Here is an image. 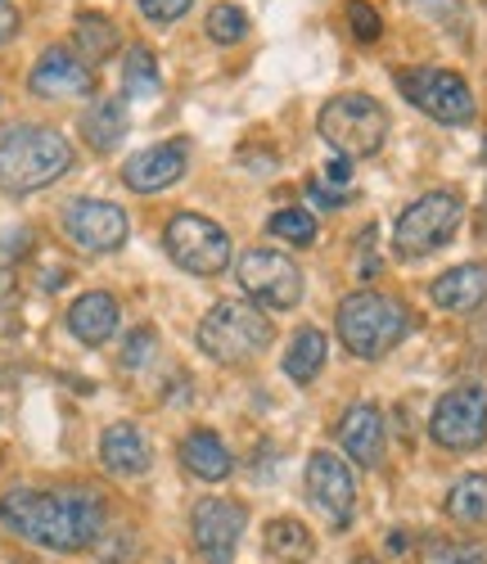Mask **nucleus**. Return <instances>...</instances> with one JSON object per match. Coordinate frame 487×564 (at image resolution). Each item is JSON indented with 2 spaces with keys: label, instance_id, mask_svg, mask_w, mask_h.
Listing matches in <instances>:
<instances>
[{
  "label": "nucleus",
  "instance_id": "obj_31",
  "mask_svg": "<svg viewBox=\"0 0 487 564\" xmlns=\"http://www.w3.org/2000/svg\"><path fill=\"white\" fill-rule=\"evenodd\" d=\"M424 564H487V555L478 546H465V542H433Z\"/></svg>",
  "mask_w": 487,
  "mask_h": 564
},
{
  "label": "nucleus",
  "instance_id": "obj_12",
  "mask_svg": "<svg viewBox=\"0 0 487 564\" xmlns=\"http://www.w3.org/2000/svg\"><path fill=\"white\" fill-rule=\"evenodd\" d=\"M249 524V510L230 497H199L190 510V542L204 564H235V546Z\"/></svg>",
  "mask_w": 487,
  "mask_h": 564
},
{
  "label": "nucleus",
  "instance_id": "obj_37",
  "mask_svg": "<svg viewBox=\"0 0 487 564\" xmlns=\"http://www.w3.org/2000/svg\"><path fill=\"white\" fill-rule=\"evenodd\" d=\"M6 294H10V275H6V271H0V299H6Z\"/></svg>",
  "mask_w": 487,
  "mask_h": 564
},
{
  "label": "nucleus",
  "instance_id": "obj_11",
  "mask_svg": "<svg viewBox=\"0 0 487 564\" xmlns=\"http://www.w3.org/2000/svg\"><path fill=\"white\" fill-rule=\"evenodd\" d=\"M307 501L316 506V514L334 529L344 533L357 514V479H353V465L334 452H312L307 456Z\"/></svg>",
  "mask_w": 487,
  "mask_h": 564
},
{
  "label": "nucleus",
  "instance_id": "obj_39",
  "mask_svg": "<svg viewBox=\"0 0 487 564\" xmlns=\"http://www.w3.org/2000/svg\"><path fill=\"white\" fill-rule=\"evenodd\" d=\"M483 204H487V199H483Z\"/></svg>",
  "mask_w": 487,
  "mask_h": 564
},
{
  "label": "nucleus",
  "instance_id": "obj_35",
  "mask_svg": "<svg viewBox=\"0 0 487 564\" xmlns=\"http://www.w3.org/2000/svg\"><path fill=\"white\" fill-rule=\"evenodd\" d=\"M19 28H23L19 10L10 6V0H0V45H10V41L19 36Z\"/></svg>",
  "mask_w": 487,
  "mask_h": 564
},
{
  "label": "nucleus",
  "instance_id": "obj_14",
  "mask_svg": "<svg viewBox=\"0 0 487 564\" xmlns=\"http://www.w3.org/2000/svg\"><path fill=\"white\" fill-rule=\"evenodd\" d=\"M28 90L41 100H73V96H95L100 90V77H95V68L86 59H77L73 51H64V45H51L36 68L28 73Z\"/></svg>",
  "mask_w": 487,
  "mask_h": 564
},
{
  "label": "nucleus",
  "instance_id": "obj_2",
  "mask_svg": "<svg viewBox=\"0 0 487 564\" xmlns=\"http://www.w3.org/2000/svg\"><path fill=\"white\" fill-rule=\"evenodd\" d=\"M73 163H77V154L64 140V131H55V127L23 122L0 135V191L6 195L45 191V185L68 176Z\"/></svg>",
  "mask_w": 487,
  "mask_h": 564
},
{
  "label": "nucleus",
  "instance_id": "obj_24",
  "mask_svg": "<svg viewBox=\"0 0 487 564\" xmlns=\"http://www.w3.org/2000/svg\"><path fill=\"white\" fill-rule=\"evenodd\" d=\"M443 510H447L452 524H465V529L487 524V475H461L452 484Z\"/></svg>",
  "mask_w": 487,
  "mask_h": 564
},
{
  "label": "nucleus",
  "instance_id": "obj_23",
  "mask_svg": "<svg viewBox=\"0 0 487 564\" xmlns=\"http://www.w3.org/2000/svg\"><path fill=\"white\" fill-rule=\"evenodd\" d=\"M262 542H267V551L280 560V564H307L312 555H316V538H312V529L303 524V520H271L267 524V533H262Z\"/></svg>",
  "mask_w": 487,
  "mask_h": 564
},
{
  "label": "nucleus",
  "instance_id": "obj_3",
  "mask_svg": "<svg viewBox=\"0 0 487 564\" xmlns=\"http://www.w3.org/2000/svg\"><path fill=\"white\" fill-rule=\"evenodd\" d=\"M334 330H338V344H344L357 361H379L411 335V312L393 294L357 290V294H348L344 303H338Z\"/></svg>",
  "mask_w": 487,
  "mask_h": 564
},
{
  "label": "nucleus",
  "instance_id": "obj_30",
  "mask_svg": "<svg viewBox=\"0 0 487 564\" xmlns=\"http://www.w3.org/2000/svg\"><path fill=\"white\" fill-rule=\"evenodd\" d=\"M154 330L150 325H140V330H131L127 335V344H122V370H144L150 366V357H154Z\"/></svg>",
  "mask_w": 487,
  "mask_h": 564
},
{
  "label": "nucleus",
  "instance_id": "obj_36",
  "mask_svg": "<svg viewBox=\"0 0 487 564\" xmlns=\"http://www.w3.org/2000/svg\"><path fill=\"white\" fill-rule=\"evenodd\" d=\"M321 181H329V185H338V191H344V185L353 181V159H344V154H338V159H329Z\"/></svg>",
  "mask_w": 487,
  "mask_h": 564
},
{
  "label": "nucleus",
  "instance_id": "obj_16",
  "mask_svg": "<svg viewBox=\"0 0 487 564\" xmlns=\"http://www.w3.org/2000/svg\"><path fill=\"white\" fill-rule=\"evenodd\" d=\"M100 460L118 479H140V475H150L154 452H150V438H144L131 420H113L100 434Z\"/></svg>",
  "mask_w": 487,
  "mask_h": 564
},
{
  "label": "nucleus",
  "instance_id": "obj_21",
  "mask_svg": "<svg viewBox=\"0 0 487 564\" xmlns=\"http://www.w3.org/2000/svg\"><path fill=\"white\" fill-rule=\"evenodd\" d=\"M176 456H181V465L190 469V475L204 479V484H221V479H230V469H235L230 447H226L213 430H190V434L181 438Z\"/></svg>",
  "mask_w": 487,
  "mask_h": 564
},
{
  "label": "nucleus",
  "instance_id": "obj_13",
  "mask_svg": "<svg viewBox=\"0 0 487 564\" xmlns=\"http://www.w3.org/2000/svg\"><path fill=\"white\" fill-rule=\"evenodd\" d=\"M127 213L109 199H73L64 208V235L82 253H118L127 245Z\"/></svg>",
  "mask_w": 487,
  "mask_h": 564
},
{
  "label": "nucleus",
  "instance_id": "obj_38",
  "mask_svg": "<svg viewBox=\"0 0 487 564\" xmlns=\"http://www.w3.org/2000/svg\"><path fill=\"white\" fill-rule=\"evenodd\" d=\"M353 564H379V560H375V555H357Z\"/></svg>",
  "mask_w": 487,
  "mask_h": 564
},
{
  "label": "nucleus",
  "instance_id": "obj_27",
  "mask_svg": "<svg viewBox=\"0 0 487 564\" xmlns=\"http://www.w3.org/2000/svg\"><path fill=\"white\" fill-rule=\"evenodd\" d=\"M267 230L275 235V240H289V245H299V249L316 245V217L307 208H280V213H271Z\"/></svg>",
  "mask_w": 487,
  "mask_h": 564
},
{
  "label": "nucleus",
  "instance_id": "obj_33",
  "mask_svg": "<svg viewBox=\"0 0 487 564\" xmlns=\"http://www.w3.org/2000/svg\"><path fill=\"white\" fill-rule=\"evenodd\" d=\"M136 6L144 10V19H150V23H176L194 6V0H136Z\"/></svg>",
  "mask_w": 487,
  "mask_h": 564
},
{
  "label": "nucleus",
  "instance_id": "obj_19",
  "mask_svg": "<svg viewBox=\"0 0 487 564\" xmlns=\"http://www.w3.org/2000/svg\"><path fill=\"white\" fill-rule=\"evenodd\" d=\"M131 131V118H127V100L118 96H95L82 113V140L95 150V154H113Z\"/></svg>",
  "mask_w": 487,
  "mask_h": 564
},
{
  "label": "nucleus",
  "instance_id": "obj_17",
  "mask_svg": "<svg viewBox=\"0 0 487 564\" xmlns=\"http://www.w3.org/2000/svg\"><path fill=\"white\" fill-rule=\"evenodd\" d=\"M338 447H344L357 465L375 469L383 460V411L375 402H353L338 420Z\"/></svg>",
  "mask_w": 487,
  "mask_h": 564
},
{
  "label": "nucleus",
  "instance_id": "obj_28",
  "mask_svg": "<svg viewBox=\"0 0 487 564\" xmlns=\"http://www.w3.org/2000/svg\"><path fill=\"white\" fill-rule=\"evenodd\" d=\"M204 28H208V41H217V45H235V41L249 36V14H244L239 6H213Z\"/></svg>",
  "mask_w": 487,
  "mask_h": 564
},
{
  "label": "nucleus",
  "instance_id": "obj_6",
  "mask_svg": "<svg viewBox=\"0 0 487 564\" xmlns=\"http://www.w3.org/2000/svg\"><path fill=\"white\" fill-rule=\"evenodd\" d=\"M465 217V204L456 191H429L420 195L393 226V249L402 258H424V253H437L443 245H452V235Z\"/></svg>",
  "mask_w": 487,
  "mask_h": 564
},
{
  "label": "nucleus",
  "instance_id": "obj_5",
  "mask_svg": "<svg viewBox=\"0 0 487 564\" xmlns=\"http://www.w3.org/2000/svg\"><path fill=\"white\" fill-rule=\"evenodd\" d=\"M325 145H334L344 159H370L383 150L388 140V109L375 96H361V90H344L334 96L321 118H316Z\"/></svg>",
  "mask_w": 487,
  "mask_h": 564
},
{
  "label": "nucleus",
  "instance_id": "obj_10",
  "mask_svg": "<svg viewBox=\"0 0 487 564\" xmlns=\"http://www.w3.org/2000/svg\"><path fill=\"white\" fill-rule=\"evenodd\" d=\"M429 438L447 452H474L487 443V389L461 384L437 398L429 415Z\"/></svg>",
  "mask_w": 487,
  "mask_h": 564
},
{
  "label": "nucleus",
  "instance_id": "obj_4",
  "mask_svg": "<svg viewBox=\"0 0 487 564\" xmlns=\"http://www.w3.org/2000/svg\"><path fill=\"white\" fill-rule=\"evenodd\" d=\"M199 352L217 366H244V361H258L271 339H275V325L267 312H258L253 303L244 299H221L208 307V316L199 321Z\"/></svg>",
  "mask_w": 487,
  "mask_h": 564
},
{
  "label": "nucleus",
  "instance_id": "obj_8",
  "mask_svg": "<svg viewBox=\"0 0 487 564\" xmlns=\"http://www.w3.org/2000/svg\"><path fill=\"white\" fill-rule=\"evenodd\" d=\"M163 249L167 258L190 275H221L230 267V235L221 221L199 213H176L163 226Z\"/></svg>",
  "mask_w": 487,
  "mask_h": 564
},
{
  "label": "nucleus",
  "instance_id": "obj_15",
  "mask_svg": "<svg viewBox=\"0 0 487 564\" xmlns=\"http://www.w3.org/2000/svg\"><path fill=\"white\" fill-rule=\"evenodd\" d=\"M185 145L176 140V145H150V150H140L127 159L122 167V181H127V191L136 195H159L167 191V185H176L185 176Z\"/></svg>",
  "mask_w": 487,
  "mask_h": 564
},
{
  "label": "nucleus",
  "instance_id": "obj_22",
  "mask_svg": "<svg viewBox=\"0 0 487 564\" xmlns=\"http://www.w3.org/2000/svg\"><path fill=\"white\" fill-rule=\"evenodd\" d=\"M325 352H329L325 335L316 330V325H303V330H294V339H289V348H284V375L294 384H312L316 375L325 370Z\"/></svg>",
  "mask_w": 487,
  "mask_h": 564
},
{
  "label": "nucleus",
  "instance_id": "obj_18",
  "mask_svg": "<svg viewBox=\"0 0 487 564\" xmlns=\"http://www.w3.org/2000/svg\"><path fill=\"white\" fill-rule=\"evenodd\" d=\"M429 299L443 307V312H456V316H469L474 307L487 303V267L483 262H465V267H452L443 271L429 285Z\"/></svg>",
  "mask_w": 487,
  "mask_h": 564
},
{
  "label": "nucleus",
  "instance_id": "obj_32",
  "mask_svg": "<svg viewBox=\"0 0 487 564\" xmlns=\"http://www.w3.org/2000/svg\"><path fill=\"white\" fill-rule=\"evenodd\" d=\"M131 546H136V538L127 529H105V538L95 542V551H100L109 564H127L131 560Z\"/></svg>",
  "mask_w": 487,
  "mask_h": 564
},
{
  "label": "nucleus",
  "instance_id": "obj_25",
  "mask_svg": "<svg viewBox=\"0 0 487 564\" xmlns=\"http://www.w3.org/2000/svg\"><path fill=\"white\" fill-rule=\"evenodd\" d=\"M73 41L86 64H105L113 51H118V28L105 19V14H77V28H73Z\"/></svg>",
  "mask_w": 487,
  "mask_h": 564
},
{
  "label": "nucleus",
  "instance_id": "obj_9",
  "mask_svg": "<svg viewBox=\"0 0 487 564\" xmlns=\"http://www.w3.org/2000/svg\"><path fill=\"white\" fill-rule=\"evenodd\" d=\"M235 280L239 290L253 303H262L267 312H289L303 303V271L294 258H284L275 249H249L235 262Z\"/></svg>",
  "mask_w": 487,
  "mask_h": 564
},
{
  "label": "nucleus",
  "instance_id": "obj_1",
  "mask_svg": "<svg viewBox=\"0 0 487 564\" xmlns=\"http://www.w3.org/2000/svg\"><path fill=\"white\" fill-rule=\"evenodd\" d=\"M0 524L45 551H86L105 538V497L90 488H14L0 497Z\"/></svg>",
  "mask_w": 487,
  "mask_h": 564
},
{
  "label": "nucleus",
  "instance_id": "obj_34",
  "mask_svg": "<svg viewBox=\"0 0 487 564\" xmlns=\"http://www.w3.org/2000/svg\"><path fill=\"white\" fill-rule=\"evenodd\" d=\"M307 199L321 204V208H344V204H348V191H338V185L312 176V181H307Z\"/></svg>",
  "mask_w": 487,
  "mask_h": 564
},
{
  "label": "nucleus",
  "instance_id": "obj_26",
  "mask_svg": "<svg viewBox=\"0 0 487 564\" xmlns=\"http://www.w3.org/2000/svg\"><path fill=\"white\" fill-rule=\"evenodd\" d=\"M122 90L131 100H154L163 90V77H159V64L150 55V45H136V51L127 55L122 64Z\"/></svg>",
  "mask_w": 487,
  "mask_h": 564
},
{
  "label": "nucleus",
  "instance_id": "obj_7",
  "mask_svg": "<svg viewBox=\"0 0 487 564\" xmlns=\"http://www.w3.org/2000/svg\"><path fill=\"white\" fill-rule=\"evenodd\" d=\"M398 90L433 122L443 127H469L478 105H474V90L461 73L452 68H402L398 73Z\"/></svg>",
  "mask_w": 487,
  "mask_h": 564
},
{
  "label": "nucleus",
  "instance_id": "obj_29",
  "mask_svg": "<svg viewBox=\"0 0 487 564\" xmlns=\"http://www.w3.org/2000/svg\"><path fill=\"white\" fill-rule=\"evenodd\" d=\"M344 14H348V28H353L357 41H379L383 36V19H379L375 6H366V0H348Z\"/></svg>",
  "mask_w": 487,
  "mask_h": 564
},
{
  "label": "nucleus",
  "instance_id": "obj_20",
  "mask_svg": "<svg viewBox=\"0 0 487 564\" xmlns=\"http://www.w3.org/2000/svg\"><path fill=\"white\" fill-rule=\"evenodd\" d=\"M68 330H73L82 344H90V348L109 344L113 330H118V299H113L109 290H90V294L73 299V307H68Z\"/></svg>",
  "mask_w": 487,
  "mask_h": 564
}]
</instances>
